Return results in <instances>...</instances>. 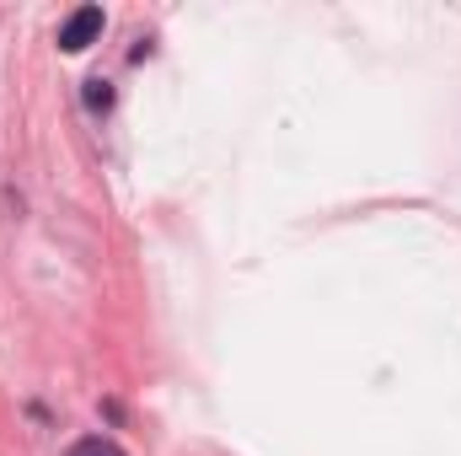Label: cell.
<instances>
[{"label":"cell","instance_id":"6da1fadb","mask_svg":"<svg viewBox=\"0 0 461 456\" xmlns=\"http://www.w3.org/2000/svg\"><path fill=\"white\" fill-rule=\"evenodd\" d=\"M97 32H103V5H81V11L65 16V27H59V49H65V54H81Z\"/></svg>","mask_w":461,"mask_h":456},{"label":"cell","instance_id":"7a4b0ae2","mask_svg":"<svg viewBox=\"0 0 461 456\" xmlns=\"http://www.w3.org/2000/svg\"><path fill=\"white\" fill-rule=\"evenodd\" d=\"M65 456H129V451H123V446H113L108 435H86V441H76Z\"/></svg>","mask_w":461,"mask_h":456},{"label":"cell","instance_id":"3957f363","mask_svg":"<svg viewBox=\"0 0 461 456\" xmlns=\"http://www.w3.org/2000/svg\"><path fill=\"white\" fill-rule=\"evenodd\" d=\"M86 108H92V114H108V108H113V81L92 76V81H86Z\"/></svg>","mask_w":461,"mask_h":456}]
</instances>
